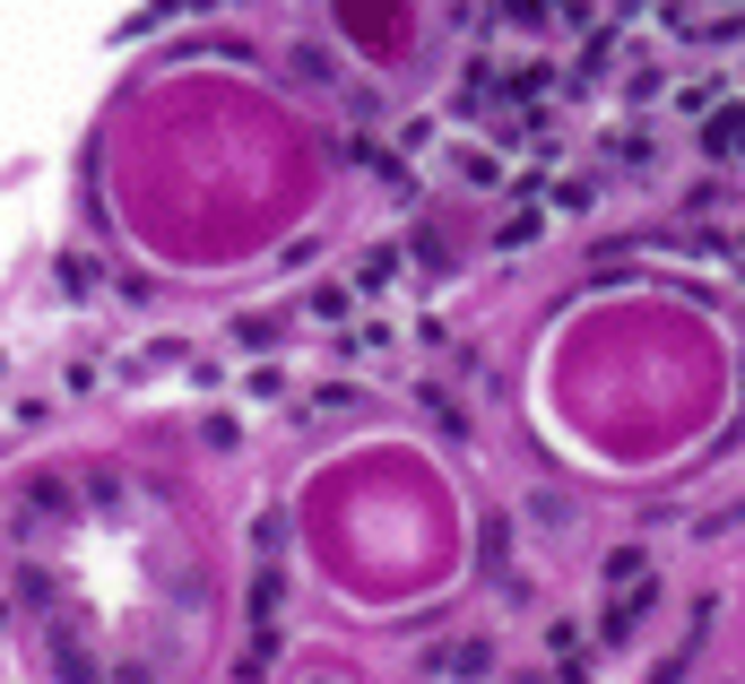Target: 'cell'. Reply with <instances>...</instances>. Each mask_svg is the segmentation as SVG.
Listing matches in <instances>:
<instances>
[{
  "instance_id": "obj_2",
  "label": "cell",
  "mask_w": 745,
  "mask_h": 684,
  "mask_svg": "<svg viewBox=\"0 0 745 684\" xmlns=\"http://www.w3.org/2000/svg\"><path fill=\"white\" fill-rule=\"evenodd\" d=\"M737 251H745V243H737Z\"/></svg>"
},
{
  "instance_id": "obj_1",
  "label": "cell",
  "mask_w": 745,
  "mask_h": 684,
  "mask_svg": "<svg viewBox=\"0 0 745 684\" xmlns=\"http://www.w3.org/2000/svg\"><path fill=\"white\" fill-rule=\"evenodd\" d=\"M711 148H720V156L737 148V156H745V114H720V121H711Z\"/></svg>"
}]
</instances>
